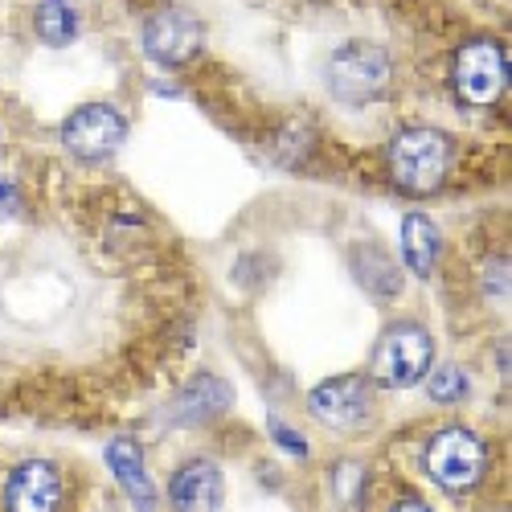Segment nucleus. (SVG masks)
<instances>
[{"instance_id":"1","label":"nucleus","mask_w":512,"mask_h":512,"mask_svg":"<svg viewBox=\"0 0 512 512\" xmlns=\"http://www.w3.org/2000/svg\"><path fill=\"white\" fill-rule=\"evenodd\" d=\"M386 160H390V177L402 193L426 197L447 181L451 140L439 132V127H406V132L394 136Z\"/></svg>"},{"instance_id":"2","label":"nucleus","mask_w":512,"mask_h":512,"mask_svg":"<svg viewBox=\"0 0 512 512\" xmlns=\"http://www.w3.org/2000/svg\"><path fill=\"white\" fill-rule=\"evenodd\" d=\"M431 357H435V340L422 324L414 320H398L390 324L386 332L377 336V349H373V381L390 390H406V386H418L431 369Z\"/></svg>"},{"instance_id":"3","label":"nucleus","mask_w":512,"mask_h":512,"mask_svg":"<svg viewBox=\"0 0 512 512\" xmlns=\"http://www.w3.org/2000/svg\"><path fill=\"white\" fill-rule=\"evenodd\" d=\"M390 74H394L390 54L369 46V41H349V46H340L324 66L332 95L345 103H369L377 95H386Z\"/></svg>"},{"instance_id":"4","label":"nucleus","mask_w":512,"mask_h":512,"mask_svg":"<svg viewBox=\"0 0 512 512\" xmlns=\"http://www.w3.org/2000/svg\"><path fill=\"white\" fill-rule=\"evenodd\" d=\"M426 472L447 492H467L488 472V447L476 431H467V426H447V431H439L431 439V447H426Z\"/></svg>"},{"instance_id":"5","label":"nucleus","mask_w":512,"mask_h":512,"mask_svg":"<svg viewBox=\"0 0 512 512\" xmlns=\"http://www.w3.org/2000/svg\"><path fill=\"white\" fill-rule=\"evenodd\" d=\"M451 74H455V91L463 103L488 107L508 87V54H504L500 41L476 37V41H467V46H459Z\"/></svg>"},{"instance_id":"6","label":"nucleus","mask_w":512,"mask_h":512,"mask_svg":"<svg viewBox=\"0 0 512 512\" xmlns=\"http://www.w3.org/2000/svg\"><path fill=\"white\" fill-rule=\"evenodd\" d=\"M127 140V119L111 103H82L62 123V144L78 160H107Z\"/></svg>"},{"instance_id":"7","label":"nucleus","mask_w":512,"mask_h":512,"mask_svg":"<svg viewBox=\"0 0 512 512\" xmlns=\"http://www.w3.org/2000/svg\"><path fill=\"white\" fill-rule=\"evenodd\" d=\"M312 414L324 426H340V431H357L373 418V381L349 373V377H328L308 394Z\"/></svg>"},{"instance_id":"8","label":"nucleus","mask_w":512,"mask_h":512,"mask_svg":"<svg viewBox=\"0 0 512 512\" xmlns=\"http://www.w3.org/2000/svg\"><path fill=\"white\" fill-rule=\"evenodd\" d=\"M201 50V21L181 9V5H164L148 17L144 25V54L160 66H185Z\"/></svg>"},{"instance_id":"9","label":"nucleus","mask_w":512,"mask_h":512,"mask_svg":"<svg viewBox=\"0 0 512 512\" xmlns=\"http://www.w3.org/2000/svg\"><path fill=\"white\" fill-rule=\"evenodd\" d=\"M66 500V480L50 459H25L5 484V512H58Z\"/></svg>"},{"instance_id":"10","label":"nucleus","mask_w":512,"mask_h":512,"mask_svg":"<svg viewBox=\"0 0 512 512\" xmlns=\"http://www.w3.org/2000/svg\"><path fill=\"white\" fill-rule=\"evenodd\" d=\"M168 496H173L177 512H218L222 496H226V480L222 467L209 459H189L177 467L173 484H168Z\"/></svg>"},{"instance_id":"11","label":"nucleus","mask_w":512,"mask_h":512,"mask_svg":"<svg viewBox=\"0 0 512 512\" xmlns=\"http://www.w3.org/2000/svg\"><path fill=\"white\" fill-rule=\"evenodd\" d=\"M107 467H111V476L119 480V488L127 492V500H132L140 512H156V488L148 480V463H144V451L132 439H111Z\"/></svg>"},{"instance_id":"12","label":"nucleus","mask_w":512,"mask_h":512,"mask_svg":"<svg viewBox=\"0 0 512 512\" xmlns=\"http://www.w3.org/2000/svg\"><path fill=\"white\" fill-rule=\"evenodd\" d=\"M226 410H230V386L222 377H209V373L185 381V386L177 390V398H173V418L181 426H201L209 418L226 414Z\"/></svg>"},{"instance_id":"13","label":"nucleus","mask_w":512,"mask_h":512,"mask_svg":"<svg viewBox=\"0 0 512 512\" xmlns=\"http://www.w3.org/2000/svg\"><path fill=\"white\" fill-rule=\"evenodd\" d=\"M439 230L426 213H406L402 218V259L406 267L418 275V279H431L435 275V263H439Z\"/></svg>"},{"instance_id":"14","label":"nucleus","mask_w":512,"mask_h":512,"mask_svg":"<svg viewBox=\"0 0 512 512\" xmlns=\"http://www.w3.org/2000/svg\"><path fill=\"white\" fill-rule=\"evenodd\" d=\"M33 29L46 46H70L82 29V17H78V5L74 0H37L33 9Z\"/></svg>"},{"instance_id":"15","label":"nucleus","mask_w":512,"mask_h":512,"mask_svg":"<svg viewBox=\"0 0 512 512\" xmlns=\"http://www.w3.org/2000/svg\"><path fill=\"white\" fill-rule=\"evenodd\" d=\"M353 275L373 291V295H398L402 275L398 267L381 254V246H357L353 250Z\"/></svg>"},{"instance_id":"16","label":"nucleus","mask_w":512,"mask_h":512,"mask_svg":"<svg viewBox=\"0 0 512 512\" xmlns=\"http://www.w3.org/2000/svg\"><path fill=\"white\" fill-rule=\"evenodd\" d=\"M431 398L435 402H463L467 394H472V381H467V373L459 365H439V373L431 377Z\"/></svg>"},{"instance_id":"17","label":"nucleus","mask_w":512,"mask_h":512,"mask_svg":"<svg viewBox=\"0 0 512 512\" xmlns=\"http://www.w3.org/2000/svg\"><path fill=\"white\" fill-rule=\"evenodd\" d=\"M332 488L340 496V504H361V492H365V467L361 463H336L332 472Z\"/></svg>"},{"instance_id":"18","label":"nucleus","mask_w":512,"mask_h":512,"mask_svg":"<svg viewBox=\"0 0 512 512\" xmlns=\"http://www.w3.org/2000/svg\"><path fill=\"white\" fill-rule=\"evenodd\" d=\"M17 209H21V193H17V185H13L9 177H0V222L17 218Z\"/></svg>"},{"instance_id":"19","label":"nucleus","mask_w":512,"mask_h":512,"mask_svg":"<svg viewBox=\"0 0 512 512\" xmlns=\"http://www.w3.org/2000/svg\"><path fill=\"white\" fill-rule=\"evenodd\" d=\"M271 431H275V439H279V443H283V447H287L291 455H308V443H304L300 435H295V431H291V426L275 422V426H271Z\"/></svg>"},{"instance_id":"20","label":"nucleus","mask_w":512,"mask_h":512,"mask_svg":"<svg viewBox=\"0 0 512 512\" xmlns=\"http://www.w3.org/2000/svg\"><path fill=\"white\" fill-rule=\"evenodd\" d=\"M394 512H431V504H422V500H402Z\"/></svg>"}]
</instances>
